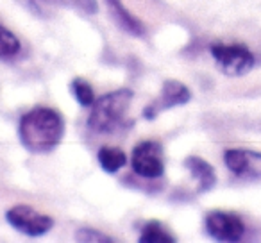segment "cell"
Wrapping results in <instances>:
<instances>
[{
	"label": "cell",
	"mask_w": 261,
	"mask_h": 243,
	"mask_svg": "<svg viewBox=\"0 0 261 243\" xmlns=\"http://www.w3.org/2000/svg\"><path fill=\"white\" fill-rule=\"evenodd\" d=\"M20 140L23 147L34 154L50 152L59 145L65 134V122L58 111L50 107H34L20 120Z\"/></svg>",
	"instance_id": "1"
},
{
	"label": "cell",
	"mask_w": 261,
	"mask_h": 243,
	"mask_svg": "<svg viewBox=\"0 0 261 243\" xmlns=\"http://www.w3.org/2000/svg\"><path fill=\"white\" fill-rule=\"evenodd\" d=\"M133 100L130 90H118L102 95L93 102L88 125L97 134H111L123 124L125 113Z\"/></svg>",
	"instance_id": "2"
},
{
	"label": "cell",
	"mask_w": 261,
	"mask_h": 243,
	"mask_svg": "<svg viewBox=\"0 0 261 243\" xmlns=\"http://www.w3.org/2000/svg\"><path fill=\"white\" fill-rule=\"evenodd\" d=\"M211 56L225 75H243L254 65V56L250 54L249 48L242 47V45L217 43L211 47Z\"/></svg>",
	"instance_id": "3"
},
{
	"label": "cell",
	"mask_w": 261,
	"mask_h": 243,
	"mask_svg": "<svg viewBox=\"0 0 261 243\" xmlns=\"http://www.w3.org/2000/svg\"><path fill=\"white\" fill-rule=\"evenodd\" d=\"M133 170L145 179H158L165 172L163 149L158 142H142L135 147L133 157H130Z\"/></svg>",
	"instance_id": "4"
},
{
	"label": "cell",
	"mask_w": 261,
	"mask_h": 243,
	"mask_svg": "<svg viewBox=\"0 0 261 243\" xmlns=\"http://www.w3.org/2000/svg\"><path fill=\"white\" fill-rule=\"evenodd\" d=\"M8 222L20 231L22 234L31 236V238H38L43 236L54 227V220L47 214L38 213L31 206H15L6 213Z\"/></svg>",
	"instance_id": "5"
},
{
	"label": "cell",
	"mask_w": 261,
	"mask_h": 243,
	"mask_svg": "<svg viewBox=\"0 0 261 243\" xmlns=\"http://www.w3.org/2000/svg\"><path fill=\"white\" fill-rule=\"evenodd\" d=\"M206 231L220 241H238L245 232V225L236 214L225 211H211L206 217Z\"/></svg>",
	"instance_id": "6"
},
{
	"label": "cell",
	"mask_w": 261,
	"mask_h": 243,
	"mask_svg": "<svg viewBox=\"0 0 261 243\" xmlns=\"http://www.w3.org/2000/svg\"><path fill=\"white\" fill-rule=\"evenodd\" d=\"M190 97H192V93H190V90L182 83H179V80H165L160 97L147 105L143 116H145L147 120H152V118H156L160 113H163L165 109L186 104V102L190 100Z\"/></svg>",
	"instance_id": "7"
},
{
	"label": "cell",
	"mask_w": 261,
	"mask_h": 243,
	"mask_svg": "<svg viewBox=\"0 0 261 243\" xmlns=\"http://www.w3.org/2000/svg\"><path fill=\"white\" fill-rule=\"evenodd\" d=\"M224 163L238 177H261V154L252 150H227L224 154Z\"/></svg>",
	"instance_id": "8"
},
{
	"label": "cell",
	"mask_w": 261,
	"mask_h": 243,
	"mask_svg": "<svg viewBox=\"0 0 261 243\" xmlns=\"http://www.w3.org/2000/svg\"><path fill=\"white\" fill-rule=\"evenodd\" d=\"M106 2H108L109 15L113 16V20L120 29L133 34V36H143L145 34L143 23L135 15H130V11H127V8L122 4V0H106Z\"/></svg>",
	"instance_id": "9"
},
{
	"label": "cell",
	"mask_w": 261,
	"mask_h": 243,
	"mask_svg": "<svg viewBox=\"0 0 261 243\" xmlns=\"http://www.w3.org/2000/svg\"><path fill=\"white\" fill-rule=\"evenodd\" d=\"M185 167L190 170V174L193 175L197 182H199V192H210L215 186V170L207 161L200 159L197 156L186 157Z\"/></svg>",
	"instance_id": "10"
},
{
	"label": "cell",
	"mask_w": 261,
	"mask_h": 243,
	"mask_svg": "<svg viewBox=\"0 0 261 243\" xmlns=\"http://www.w3.org/2000/svg\"><path fill=\"white\" fill-rule=\"evenodd\" d=\"M98 163L104 168L108 174H115L120 168L125 167L127 163V156L123 154V150L116 149V147H102L97 154Z\"/></svg>",
	"instance_id": "11"
},
{
	"label": "cell",
	"mask_w": 261,
	"mask_h": 243,
	"mask_svg": "<svg viewBox=\"0 0 261 243\" xmlns=\"http://www.w3.org/2000/svg\"><path fill=\"white\" fill-rule=\"evenodd\" d=\"M175 238L160 224V222H147L140 232V243H172Z\"/></svg>",
	"instance_id": "12"
},
{
	"label": "cell",
	"mask_w": 261,
	"mask_h": 243,
	"mask_svg": "<svg viewBox=\"0 0 261 243\" xmlns=\"http://www.w3.org/2000/svg\"><path fill=\"white\" fill-rule=\"evenodd\" d=\"M20 40L6 29L4 25H0V58H13L20 52Z\"/></svg>",
	"instance_id": "13"
},
{
	"label": "cell",
	"mask_w": 261,
	"mask_h": 243,
	"mask_svg": "<svg viewBox=\"0 0 261 243\" xmlns=\"http://www.w3.org/2000/svg\"><path fill=\"white\" fill-rule=\"evenodd\" d=\"M70 88H72L73 97L77 98V102H79L81 105H84V107H88V105H93V102H95L93 88H91L90 84L86 83V80L79 79V77H77V79L72 80Z\"/></svg>",
	"instance_id": "14"
},
{
	"label": "cell",
	"mask_w": 261,
	"mask_h": 243,
	"mask_svg": "<svg viewBox=\"0 0 261 243\" xmlns=\"http://www.w3.org/2000/svg\"><path fill=\"white\" fill-rule=\"evenodd\" d=\"M75 239L77 241H91V243H111L113 238H109V236L102 234V232L95 231V229H79V231L75 232Z\"/></svg>",
	"instance_id": "15"
},
{
	"label": "cell",
	"mask_w": 261,
	"mask_h": 243,
	"mask_svg": "<svg viewBox=\"0 0 261 243\" xmlns=\"http://www.w3.org/2000/svg\"><path fill=\"white\" fill-rule=\"evenodd\" d=\"M73 4L79 9H83L84 13H95L97 11V0H72Z\"/></svg>",
	"instance_id": "16"
}]
</instances>
